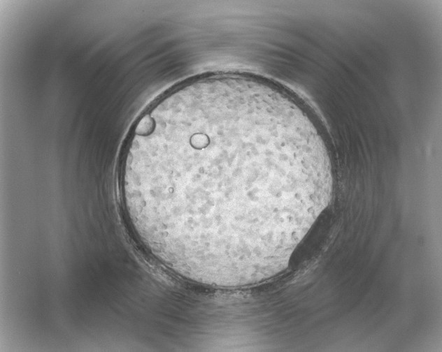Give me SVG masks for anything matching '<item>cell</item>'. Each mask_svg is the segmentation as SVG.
I'll return each instance as SVG.
<instances>
[{
	"label": "cell",
	"instance_id": "cell-1",
	"mask_svg": "<svg viewBox=\"0 0 442 352\" xmlns=\"http://www.w3.org/2000/svg\"><path fill=\"white\" fill-rule=\"evenodd\" d=\"M121 182L141 244L177 275L223 288L283 270L332 187L304 111L271 83L232 74L187 82L145 113Z\"/></svg>",
	"mask_w": 442,
	"mask_h": 352
}]
</instances>
